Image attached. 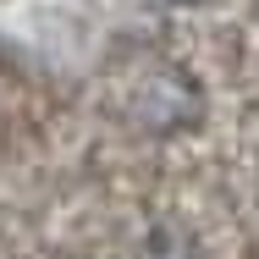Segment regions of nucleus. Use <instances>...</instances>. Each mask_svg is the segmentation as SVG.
<instances>
[{
  "label": "nucleus",
  "mask_w": 259,
  "mask_h": 259,
  "mask_svg": "<svg viewBox=\"0 0 259 259\" xmlns=\"http://www.w3.org/2000/svg\"><path fill=\"white\" fill-rule=\"evenodd\" d=\"M138 259H199V248H193V237L182 226H160L155 237L138 248Z\"/></svg>",
  "instance_id": "1"
},
{
  "label": "nucleus",
  "mask_w": 259,
  "mask_h": 259,
  "mask_svg": "<svg viewBox=\"0 0 259 259\" xmlns=\"http://www.w3.org/2000/svg\"><path fill=\"white\" fill-rule=\"evenodd\" d=\"M149 6H199V0H149Z\"/></svg>",
  "instance_id": "2"
}]
</instances>
